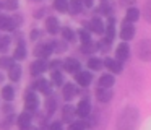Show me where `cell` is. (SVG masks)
Listing matches in <instances>:
<instances>
[{
    "instance_id": "c3c4849f",
    "label": "cell",
    "mask_w": 151,
    "mask_h": 130,
    "mask_svg": "<svg viewBox=\"0 0 151 130\" xmlns=\"http://www.w3.org/2000/svg\"><path fill=\"white\" fill-rule=\"evenodd\" d=\"M2 80H4V75L0 73V83H2Z\"/></svg>"
},
{
    "instance_id": "7402d4cb",
    "label": "cell",
    "mask_w": 151,
    "mask_h": 130,
    "mask_svg": "<svg viewBox=\"0 0 151 130\" xmlns=\"http://www.w3.org/2000/svg\"><path fill=\"white\" fill-rule=\"evenodd\" d=\"M115 83V78L112 73H104L101 75V78H99V86L101 88H112Z\"/></svg>"
},
{
    "instance_id": "5b68a950",
    "label": "cell",
    "mask_w": 151,
    "mask_h": 130,
    "mask_svg": "<svg viewBox=\"0 0 151 130\" xmlns=\"http://www.w3.org/2000/svg\"><path fill=\"white\" fill-rule=\"evenodd\" d=\"M75 112L78 117H81V119H88V116L91 114V104H89L88 99H81L78 103V106L75 107Z\"/></svg>"
},
{
    "instance_id": "44dd1931",
    "label": "cell",
    "mask_w": 151,
    "mask_h": 130,
    "mask_svg": "<svg viewBox=\"0 0 151 130\" xmlns=\"http://www.w3.org/2000/svg\"><path fill=\"white\" fill-rule=\"evenodd\" d=\"M62 94H63V99L65 101H72L73 98H75V94H76V88L73 86L72 83H67V84H62Z\"/></svg>"
},
{
    "instance_id": "e575fe53",
    "label": "cell",
    "mask_w": 151,
    "mask_h": 130,
    "mask_svg": "<svg viewBox=\"0 0 151 130\" xmlns=\"http://www.w3.org/2000/svg\"><path fill=\"white\" fill-rule=\"evenodd\" d=\"M12 42V38L10 36H0V54H5Z\"/></svg>"
},
{
    "instance_id": "f1b7e54d",
    "label": "cell",
    "mask_w": 151,
    "mask_h": 130,
    "mask_svg": "<svg viewBox=\"0 0 151 130\" xmlns=\"http://www.w3.org/2000/svg\"><path fill=\"white\" fill-rule=\"evenodd\" d=\"M50 81H52V84H55V86H62L63 84V75L55 68V70H52V73H50Z\"/></svg>"
},
{
    "instance_id": "7a4b0ae2",
    "label": "cell",
    "mask_w": 151,
    "mask_h": 130,
    "mask_svg": "<svg viewBox=\"0 0 151 130\" xmlns=\"http://www.w3.org/2000/svg\"><path fill=\"white\" fill-rule=\"evenodd\" d=\"M135 54L141 62H151V39H140L135 47Z\"/></svg>"
},
{
    "instance_id": "d590c367",
    "label": "cell",
    "mask_w": 151,
    "mask_h": 130,
    "mask_svg": "<svg viewBox=\"0 0 151 130\" xmlns=\"http://www.w3.org/2000/svg\"><path fill=\"white\" fill-rule=\"evenodd\" d=\"M86 129V124L83 120H72L68 125V130H85Z\"/></svg>"
},
{
    "instance_id": "bcb514c9",
    "label": "cell",
    "mask_w": 151,
    "mask_h": 130,
    "mask_svg": "<svg viewBox=\"0 0 151 130\" xmlns=\"http://www.w3.org/2000/svg\"><path fill=\"white\" fill-rule=\"evenodd\" d=\"M120 3H124V5H133L135 0H120Z\"/></svg>"
},
{
    "instance_id": "ba28073f",
    "label": "cell",
    "mask_w": 151,
    "mask_h": 130,
    "mask_svg": "<svg viewBox=\"0 0 151 130\" xmlns=\"http://www.w3.org/2000/svg\"><path fill=\"white\" fill-rule=\"evenodd\" d=\"M112 98H114V91H112L111 88H101L99 86L98 90H96V99H98L99 103L106 104V103H109Z\"/></svg>"
},
{
    "instance_id": "2e32d148",
    "label": "cell",
    "mask_w": 151,
    "mask_h": 130,
    "mask_svg": "<svg viewBox=\"0 0 151 130\" xmlns=\"http://www.w3.org/2000/svg\"><path fill=\"white\" fill-rule=\"evenodd\" d=\"M46 29H47V32H50V34H57V32L60 31L59 20H57L55 16H49V18H46Z\"/></svg>"
},
{
    "instance_id": "d6986e66",
    "label": "cell",
    "mask_w": 151,
    "mask_h": 130,
    "mask_svg": "<svg viewBox=\"0 0 151 130\" xmlns=\"http://www.w3.org/2000/svg\"><path fill=\"white\" fill-rule=\"evenodd\" d=\"M21 73H23V70H21V65H18V64H13L10 68H8V78H10L12 81H20L21 80Z\"/></svg>"
},
{
    "instance_id": "4dcf8cb0",
    "label": "cell",
    "mask_w": 151,
    "mask_h": 130,
    "mask_svg": "<svg viewBox=\"0 0 151 130\" xmlns=\"http://www.w3.org/2000/svg\"><path fill=\"white\" fill-rule=\"evenodd\" d=\"M0 5H2V8L8 10V12H15V10H18V0H4V2H0Z\"/></svg>"
},
{
    "instance_id": "6da1fadb",
    "label": "cell",
    "mask_w": 151,
    "mask_h": 130,
    "mask_svg": "<svg viewBox=\"0 0 151 130\" xmlns=\"http://www.w3.org/2000/svg\"><path fill=\"white\" fill-rule=\"evenodd\" d=\"M140 119V110L133 106H127L122 109L117 119V130H135Z\"/></svg>"
},
{
    "instance_id": "8992f818",
    "label": "cell",
    "mask_w": 151,
    "mask_h": 130,
    "mask_svg": "<svg viewBox=\"0 0 151 130\" xmlns=\"http://www.w3.org/2000/svg\"><path fill=\"white\" fill-rule=\"evenodd\" d=\"M75 81H76V83H78L81 88L89 86V84H91V81H93L91 72H83V70L76 72V73H75Z\"/></svg>"
},
{
    "instance_id": "30bf717a",
    "label": "cell",
    "mask_w": 151,
    "mask_h": 130,
    "mask_svg": "<svg viewBox=\"0 0 151 130\" xmlns=\"http://www.w3.org/2000/svg\"><path fill=\"white\" fill-rule=\"evenodd\" d=\"M63 68H65V72H68V73H76V72L81 70V64H80L78 58L68 57L65 62H63Z\"/></svg>"
},
{
    "instance_id": "9c48e42d",
    "label": "cell",
    "mask_w": 151,
    "mask_h": 130,
    "mask_svg": "<svg viewBox=\"0 0 151 130\" xmlns=\"http://www.w3.org/2000/svg\"><path fill=\"white\" fill-rule=\"evenodd\" d=\"M102 65H106L107 67V70L111 72L112 75L115 73H122V70H124V67H122V62H119L117 58H106L104 62H102Z\"/></svg>"
},
{
    "instance_id": "836d02e7",
    "label": "cell",
    "mask_w": 151,
    "mask_h": 130,
    "mask_svg": "<svg viewBox=\"0 0 151 130\" xmlns=\"http://www.w3.org/2000/svg\"><path fill=\"white\" fill-rule=\"evenodd\" d=\"M96 44L93 41H89V42H85V44H81L80 46V51L83 52V54H93V52H96Z\"/></svg>"
},
{
    "instance_id": "b9f144b4",
    "label": "cell",
    "mask_w": 151,
    "mask_h": 130,
    "mask_svg": "<svg viewBox=\"0 0 151 130\" xmlns=\"http://www.w3.org/2000/svg\"><path fill=\"white\" fill-rule=\"evenodd\" d=\"M29 38L33 39V41H36L37 38H41V31H37V29H33V31H31V34H29Z\"/></svg>"
},
{
    "instance_id": "e0dca14e",
    "label": "cell",
    "mask_w": 151,
    "mask_h": 130,
    "mask_svg": "<svg viewBox=\"0 0 151 130\" xmlns=\"http://www.w3.org/2000/svg\"><path fill=\"white\" fill-rule=\"evenodd\" d=\"M34 88H36L37 91H41V93H44L46 96L52 94V86H50V83L47 80H44V78H39V80L34 83Z\"/></svg>"
},
{
    "instance_id": "ab89813d",
    "label": "cell",
    "mask_w": 151,
    "mask_h": 130,
    "mask_svg": "<svg viewBox=\"0 0 151 130\" xmlns=\"http://www.w3.org/2000/svg\"><path fill=\"white\" fill-rule=\"evenodd\" d=\"M109 46H111V42H109L107 41V39H102V41L101 42H99V44L98 46H96V47H99V49H101V51H107V49H109Z\"/></svg>"
},
{
    "instance_id": "ac0fdd59",
    "label": "cell",
    "mask_w": 151,
    "mask_h": 130,
    "mask_svg": "<svg viewBox=\"0 0 151 130\" xmlns=\"http://www.w3.org/2000/svg\"><path fill=\"white\" fill-rule=\"evenodd\" d=\"M31 112L29 110H24V112H21L20 116H18V119H17V124H18V127H20L21 130L23 129H26V127H29L31 125Z\"/></svg>"
},
{
    "instance_id": "603a6c76",
    "label": "cell",
    "mask_w": 151,
    "mask_h": 130,
    "mask_svg": "<svg viewBox=\"0 0 151 130\" xmlns=\"http://www.w3.org/2000/svg\"><path fill=\"white\" fill-rule=\"evenodd\" d=\"M138 18H140V10L135 8V6H128L127 13H125V21L135 23V21H138Z\"/></svg>"
},
{
    "instance_id": "9a60e30c",
    "label": "cell",
    "mask_w": 151,
    "mask_h": 130,
    "mask_svg": "<svg viewBox=\"0 0 151 130\" xmlns=\"http://www.w3.org/2000/svg\"><path fill=\"white\" fill-rule=\"evenodd\" d=\"M13 58L15 60H24L26 58V44H24L23 39L17 42V47H15V52H13Z\"/></svg>"
},
{
    "instance_id": "f35d334b",
    "label": "cell",
    "mask_w": 151,
    "mask_h": 130,
    "mask_svg": "<svg viewBox=\"0 0 151 130\" xmlns=\"http://www.w3.org/2000/svg\"><path fill=\"white\" fill-rule=\"evenodd\" d=\"M99 12H101L102 15H106V16H107V15H111V13H112V6L109 5V3H106V2H104L101 6H99Z\"/></svg>"
},
{
    "instance_id": "52a82bcc",
    "label": "cell",
    "mask_w": 151,
    "mask_h": 130,
    "mask_svg": "<svg viewBox=\"0 0 151 130\" xmlns=\"http://www.w3.org/2000/svg\"><path fill=\"white\" fill-rule=\"evenodd\" d=\"M47 67L49 65L46 64V58H37V60H34L31 64V75L33 77H39V75H42L47 70Z\"/></svg>"
},
{
    "instance_id": "ffe728a7",
    "label": "cell",
    "mask_w": 151,
    "mask_h": 130,
    "mask_svg": "<svg viewBox=\"0 0 151 130\" xmlns=\"http://www.w3.org/2000/svg\"><path fill=\"white\" fill-rule=\"evenodd\" d=\"M15 29V23L10 16H4L0 15V31H13Z\"/></svg>"
},
{
    "instance_id": "8fae6325",
    "label": "cell",
    "mask_w": 151,
    "mask_h": 130,
    "mask_svg": "<svg viewBox=\"0 0 151 130\" xmlns=\"http://www.w3.org/2000/svg\"><path fill=\"white\" fill-rule=\"evenodd\" d=\"M135 36V26L133 23H124V26L120 28V39H124V41H130V39H133Z\"/></svg>"
},
{
    "instance_id": "7dc6e473",
    "label": "cell",
    "mask_w": 151,
    "mask_h": 130,
    "mask_svg": "<svg viewBox=\"0 0 151 130\" xmlns=\"http://www.w3.org/2000/svg\"><path fill=\"white\" fill-rule=\"evenodd\" d=\"M23 130H39V129H36V127H31V125H29V127H26V129H23Z\"/></svg>"
},
{
    "instance_id": "7c38bea8",
    "label": "cell",
    "mask_w": 151,
    "mask_h": 130,
    "mask_svg": "<svg viewBox=\"0 0 151 130\" xmlns=\"http://www.w3.org/2000/svg\"><path fill=\"white\" fill-rule=\"evenodd\" d=\"M104 32H106V39L109 42L114 41V38H115V18L109 16L107 25H104Z\"/></svg>"
},
{
    "instance_id": "4fadbf2b",
    "label": "cell",
    "mask_w": 151,
    "mask_h": 130,
    "mask_svg": "<svg viewBox=\"0 0 151 130\" xmlns=\"http://www.w3.org/2000/svg\"><path fill=\"white\" fill-rule=\"evenodd\" d=\"M50 54H52V49H50L49 42H47V44H37L36 47H34V55H36L37 58H47Z\"/></svg>"
},
{
    "instance_id": "f546056e",
    "label": "cell",
    "mask_w": 151,
    "mask_h": 130,
    "mask_svg": "<svg viewBox=\"0 0 151 130\" xmlns=\"http://www.w3.org/2000/svg\"><path fill=\"white\" fill-rule=\"evenodd\" d=\"M54 8L59 13L68 12V0H54Z\"/></svg>"
},
{
    "instance_id": "277c9868",
    "label": "cell",
    "mask_w": 151,
    "mask_h": 130,
    "mask_svg": "<svg viewBox=\"0 0 151 130\" xmlns=\"http://www.w3.org/2000/svg\"><path fill=\"white\" fill-rule=\"evenodd\" d=\"M128 57H130V46L127 44V41H124L117 46V49H115V58H117L119 62H125Z\"/></svg>"
},
{
    "instance_id": "484cf974",
    "label": "cell",
    "mask_w": 151,
    "mask_h": 130,
    "mask_svg": "<svg viewBox=\"0 0 151 130\" xmlns=\"http://www.w3.org/2000/svg\"><path fill=\"white\" fill-rule=\"evenodd\" d=\"M75 116H76L75 107L70 106V104H67V106L63 107V122H72Z\"/></svg>"
},
{
    "instance_id": "7bdbcfd3",
    "label": "cell",
    "mask_w": 151,
    "mask_h": 130,
    "mask_svg": "<svg viewBox=\"0 0 151 130\" xmlns=\"http://www.w3.org/2000/svg\"><path fill=\"white\" fill-rule=\"evenodd\" d=\"M83 2V6H86V8H93V5H94V0H81Z\"/></svg>"
},
{
    "instance_id": "5bb4252c",
    "label": "cell",
    "mask_w": 151,
    "mask_h": 130,
    "mask_svg": "<svg viewBox=\"0 0 151 130\" xmlns=\"http://www.w3.org/2000/svg\"><path fill=\"white\" fill-rule=\"evenodd\" d=\"M88 29L93 32H96V34H104V21L96 16V18H93L91 21L88 23Z\"/></svg>"
},
{
    "instance_id": "cb8c5ba5",
    "label": "cell",
    "mask_w": 151,
    "mask_h": 130,
    "mask_svg": "<svg viewBox=\"0 0 151 130\" xmlns=\"http://www.w3.org/2000/svg\"><path fill=\"white\" fill-rule=\"evenodd\" d=\"M83 2L81 0H68V12L72 15H78V13L83 12Z\"/></svg>"
},
{
    "instance_id": "f6af8a7d",
    "label": "cell",
    "mask_w": 151,
    "mask_h": 130,
    "mask_svg": "<svg viewBox=\"0 0 151 130\" xmlns=\"http://www.w3.org/2000/svg\"><path fill=\"white\" fill-rule=\"evenodd\" d=\"M41 16H44V8L42 10H37V12L34 13V18H41Z\"/></svg>"
},
{
    "instance_id": "d6a6232c",
    "label": "cell",
    "mask_w": 151,
    "mask_h": 130,
    "mask_svg": "<svg viewBox=\"0 0 151 130\" xmlns=\"http://www.w3.org/2000/svg\"><path fill=\"white\" fill-rule=\"evenodd\" d=\"M62 38H63V41H65V42H73L76 39V36H75V31H73V29L63 28L62 29Z\"/></svg>"
},
{
    "instance_id": "ee69618b",
    "label": "cell",
    "mask_w": 151,
    "mask_h": 130,
    "mask_svg": "<svg viewBox=\"0 0 151 130\" xmlns=\"http://www.w3.org/2000/svg\"><path fill=\"white\" fill-rule=\"evenodd\" d=\"M60 64H62L60 60H54V62H50V68H52V70H55V68L59 67Z\"/></svg>"
},
{
    "instance_id": "60d3db41",
    "label": "cell",
    "mask_w": 151,
    "mask_h": 130,
    "mask_svg": "<svg viewBox=\"0 0 151 130\" xmlns=\"http://www.w3.org/2000/svg\"><path fill=\"white\" fill-rule=\"evenodd\" d=\"M49 130H63L62 122H54V124H50V125H49Z\"/></svg>"
},
{
    "instance_id": "3957f363",
    "label": "cell",
    "mask_w": 151,
    "mask_h": 130,
    "mask_svg": "<svg viewBox=\"0 0 151 130\" xmlns=\"http://www.w3.org/2000/svg\"><path fill=\"white\" fill-rule=\"evenodd\" d=\"M37 107H39V98H37V94L34 93V91L28 90V93L24 94V109L33 112Z\"/></svg>"
},
{
    "instance_id": "d4e9b609",
    "label": "cell",
    "mask_w": 151,
    "mask_h": 130,
    "mask_svg": "<svg viewBox=\"0 0 151 130\" xmlns=\"http://www.w3.org/2000/svg\"><path fill=\"white\" fill-rule=\"evenodd\" d=\"M2 99L4 101H13L15 99V88L12 84H5L2 88Z\"/></svg>"
},
{
    "instance_id": "83f0119b",
    "label": "cell",
    "mask_w": 151,
    "mask_h": 130,
    "mask_svg": "<svg viewBox=\"0 0 151 130\" xmlns=\"http://www.w3.org/2000/svg\"><path fill=\"white\" fill-rule=\"evenodd\" d=\"M46 109H47V114H49V116L55 112V109H57V99H55V96L49 94V98H47V101H46Z\"/></svg>"
},
{
    "instance_id": "681fc988",
    "label": "cell",
    "mask_w": 151,
    "mask_h": 130,
    "mask_svg": "<svg viewBox=\"0 0 151 130\" xmlns=\"http://www.w3.org/2000/svg\"><path fill=\"white\" fill-rule=\"evenodd\" d=\"M0 8H2V5H0Z\"/></svg>"
},
{
    "instance_id": "1f68e13d",
    "label": "cell",
    "mask_w": 151,
    "mask_h": 130,
    "mask_svg": "<svg viewBox=\"0 0 151 130\" xmlns=\"http://www.w3.org/2000/svg\"><path fill=\"white\" fill-rule=\"evenodd\" d=\"M88 68H89V70H94V72L101 70V68H102V60H101V58H98V57H91L88 60Z\"/></svg>"
},
{
    "instance_id": "8d00e7d4",
    "label": "cell",
    "mask_w": 151,
    "mask_h": 130,
    "mask_svg": "<svg viewBox=\"0 0 151 130\" xmlns=\"http://www.w3.org/2000/svg\"><path fill=\"white\" fill-rule=\"evenodd\" d=\"M143 16L148 23H151V0H148L143 6Z\"/></svg>"
},
{
    "instance_id": "4316f807",
    "label": "cell",
    "mask_w": 151,
    "mask_h": 130,
    "mask_svg": "<svg viewBox=\"0 0 151 130\" xmlns=\"http://www.w3.org/2000/svg\"><path fill=\"white\" fill-rule=\"evenodd\" d=\"M13 64H15V58L10 57V55H5L4 54L2 57H0V68H2V70H8Z\"/></svg>"
},
{
    "instance_id": "74e56055",
    "label": "cell",
    "mask_w": 151,
    "mask_h": 130,
    "mask_svg": "<svg viewBox=\"0 0 151 130\" xmlns=\"http://www.w3.org/2000/svg\"><path fill=\"white\" fill-rule=\"evenodd\" d=\"M78 38H80V41H81V44L91 41V34H89V31H86V29H80V31H78Z\"/></svg>"
}]
</instances>
